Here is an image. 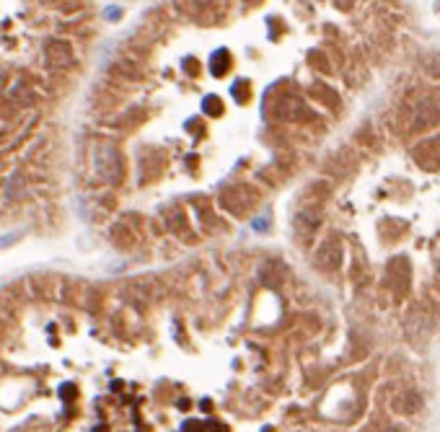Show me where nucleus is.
Returning a JSON list of instances; mask_svg holds the SVG:
<instances>
[{
	"instance_id": "1",
	"label": "nucleus",
	"mask_w": 440,
	"mask_h": 432,
	"mask_svg": "<svg viewBox=\"0 0 440 432\" xmlns=\"http://www.w3.org/2000/svg\"><path fill=\"white\" fill-rule=\"evenodd\" d=\"M427 305H430V300H427V303H415L407 311V319H404V331H407V336L415 344H420L425 336H430V331H432L435 311L427 313Z\"/></svg>"
},
{
	"instance_id": "2",
	"label": "nucleus",
	"mask_w": 440,
	"mask_h": 432,
	"mask_svg": "<svg viewBox=\"0 0 440 432\" xmlns=\"http://www.w3.org/2000/svg\"><path fill=\"white\" fill-rule=\"evenodd\" d=\"M42 57H44V65L52 68V70H65L75 63V49H73L70 42L57 39V37H49L42 47Z\"/></svg>"
},
{
	"instance_id": "3",
	"label": "nucleus",
	"mask_w": 440,
	"mask_h": 432,
	"mask_svg": "<svg viewBox=\"0 0 440 432\" xmlns=\"http://www.w3.org/2000/svg\"><path fill=\"white\" fill-rule=\"evenodd\" d=\"M435 125H440V109L430 99L420 101V104L409 112V132H412V135L427 132V129H432Z\"/></svg>"
},
{
	"instance_id": "4",
	"label": "nucleus",
	"mask_w": 440,
	"mask_h": 432,
	"mask_svg": "<svg viewBox=\"0 0 440 432\" xmlns=\"http://www.w3.org/2000/svg\"><path fill=\"white\" fill-rule=\"evenodd\" d=\"M96 168H99V174H101V179L117 184V182L122 179V155H120V151H117L114 145H106L104 151L99 153Z\"/></svg>"
},
{
	"instance_id": "5",
	"label": "nucleus",
	"mask_w": 440,
	"mask_h": 432,
	"mask_svg": "<svg viewBox=\"0 0 440 432\" xmlns=\"http://www.w3.org/2000/svg\"><path fill=\"white\" fill-rule=\"evenodd\" d=\"M412 155H415L420 168H425V171H438L440 168V135L430 137V140H422V143L412 151Z\"/></svg>"
},
{
	"instance_id": "6",
	"label": "nucleus",
	"mask_w": 440,
	"mask_h": 432,
	"mask_svg": "<svg viewBox=\"0 0 440 432\" xmlns=\"http://www.w3.org/2000/svg\"><path fill=\"white\" fill-rule=\"evenodd\" d=\"M220 202L225 205V210H231V212H236V215H241L246 208H251L256 202V192L254 189H249V186H231L228 192H223V197H220Z\"/></svg>"
},
{
	"instance_id": "7",
	"label": "nucleus",
	"mask_w": 440,
	"mask_h": 432,
	"mask_svg": "<svg viewBox=\"0 0 440 432\" xmlns=\"http://www.w3.org/2000/svg\"><path fill=\"white\" fill-rule=\"evenodd\" d=\"M316 265H319L321 269H327V272H332V269H337V267L342 265V243H339L337 236L327 239L319 246V251H316Z\"/></svg>"
},
{
	"instance_id": "8",
	"label": "nucleus",
	"mask_w": 440,
	"mask_h": 432,
	"mask_svg": "<svg viewBox=\"0 0 440 432\" xmlns=\"http://www.w3.org/2000/svg\"><path fill=\"white\" fill-rule=\"evenodd\" d=\"M220 6V0H174V8L182 11L184 16H202Z\"/></svg>"
},
{
	"instance_id": "9",
	"label": "nucleus",
	"mask_w": 440,
	"mask_h": 432,
	"mask_svg": "<svg viewBox=\"0 0 440 432\" xmlns=\"http://www.w3.org/2000/svg\"><path fill=\"white\" fill-rule=\"evenodd\" d=\"M420 70L432 80H440V52H425L420 57Z\"/></svg>"
},
{
	"instance_id": "10",
	"label": "nucleus",
	"mask_w": 440,
	"mask_h": 432,
	"mask_svg": "<svg viewBox=\"0 0 440 432\" xmlns=\"http://www.w3.org/2000/svg\"><path fill=\"white\" fill-rule=\"evenodd\" d=\"M228 68H231V55H228V49H218L215 55L210 57V72H213V75H225Z\"/></svg>"
},
{
	"instance_id": "11",
	"label": "nucleus",
	"mask_w": 440,
	"mask_h": 432,
	"mask_svg": "<svg viewBox=\"0 0 440 432\" xmlns=\"http://www.w3.org/2000/svg\"><path fill=\"white\" fill-rule=\"evenodd\" d=\"M420 407H422V396H420L417 391H409L401 396V412L415 414V412H420Z\"/></svg>"
},
{
	"instance_id": "12",
	"label": "nucleus",
	"mask_w": 440,
	"mask_h": 432,
	"mask_svg": "<svg viewBox=\"0 0 440 432\" xmlns=\"http://www.w3.org/2000/svg\"><path fill=\"white\" fill-rule=\"evenodd\" d=\"M60 13H75L83 6V0H49Z\"/></svg>"
},
{
	"instance_id": "13",
	"label": "nucleus",
	"mask_w": 440,
	"mask_h": 432,
	"mask_svg": "<svg viewBox=\"0 0 440 432\" xmlns=\"http://www.w3.org/2000/svg\"><path fill=\"white\" fill-rule=\"evenodd\" d=\"M205 112H215V114H223V101L218 96H210V99H205Z\"/></svg>"
},
{
	"instance_id": "14",
	"label": "nucleus",
	"mask_w": 440,
	"mask_h": 432,
	"mask_svg": "<svg viewBox=\"0 0 440 432\" xmlns=\"http://www.w3.org/2000/svg\"><path fill=\"white\" fill-rule=\"evenodd\" d=\"M104 16L109 18V21H120V18H122V11L117 8V6H112V8H106Z\"/></svg>"
},
{
	"instance_id": "15",
	"label": "nucleus",
	"mask_w": 440,
	"mask_h": 432,
	"mask_svg": "<svg viewBox=\"0 0 440 432\" xmlns=\"http://www.w3.org/2000/svg\"><path fill=\"white\" fill-rule=\"evenodd\" d=\"M184 68L187 70H192V75H197V68H200V65H197V60L192 57V60H184Z\"/></svg>"
},
{
	"instance_id": "16",
	"label": "nucleus",
	"mask_w": 440,
	"mask_h": 432,
	"mask_svg": "<svg viewBox=\"0 0 440 432\" xmlns=\"http://www.w3.org/2000/svg\"><path fill=\"white\" fill-rule=\"evenodd\" d=\"M355 0H337V6H352Z\"/></svg>"
},
{
	"instance_id": "17",
	"label": "nucleus",
	"mask_w": 440,
	"mask_h": 432,
	"mask_svg": "<svg viewBox=\"0 0 440 432\" xmlns=\"http://www.w3.org/2000/svg\"><path fill=\"white\" fill-rule=\"evenodd\" d=\"M244 3H249V6H259L262 0H244Z\"/></svg>"
},
{
	"instance_id": "18",
	"label": "nucleus",
	"mask_w": 440,
	"mask_h": 432,
	"mask_svg": "<svg viewBox=\"0 0 440 432\" xmlns=\"http://www.w3.org/2000/svg\"><path fill=\"white\" fill-rule=\"evenodd\" d=\"M384 432H401V430H399V427H386Z\"/></svg>"
},
{
	"instance_id": "19",
	"label": "nucleus",
	"mask_w": 440,
	"mask_h": 432,
	"mask_svg": "<svg viewBox=\"0 0 440 432\" xmlns=\"http://www.w3.org/2000/svg\"><path fill=\"white\" fill-rule=\"evenodd\" d=\"M0 339H3V326H0Z\"/></svg>"
},
{
	"instance_id": "20",
	"label": "nucleus",
	"mask_w": 440,
	"mask_h": 432,
	"mask_svg": "<svg viewBox=\"0 0 440 432\" xmlns=\"http://www.w3.org/2000/svg\"><path fill=\"white\" fill-rule=\"evenodd\" d=\"M438 272H440V265H438Z\"/></svg>"
}]
</instances>
